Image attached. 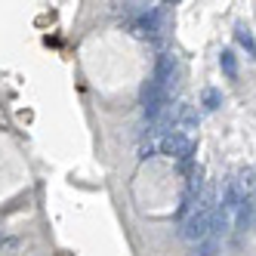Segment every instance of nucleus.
Returning <instances> with one entry per match:
<instances>
[{"mask_svg": "<svg viewBox=\"0 0 256 256\" xmlns=\"http://www.w3.org/2000/svg\"><path fill=\"white\" fill-rule=\"evenodd\" d=\"M173 78H176V62H173L170 52H160V56H158V65H154V78H152V80H154L160 90H170Z\"/></svg>", "mask_w": 256, "mask_h": 256, "instance_id": "obj_4", "label": "nucleus"}, {"mask_svg": "<svg viewBox=\"0 0 256 256\" xmlns=\"http://www.w3.org/2000/svg\"><path fill=\"white\" fill-rule=\"evenodd\" d=\"M234 38H238V44H241V46L250 52V56H256V40H253V34H250L247 28H238V31H234Z\"/></svg>", "mask_w": 256, "mask_h": 256, "instance_id": "obj_9", "label": "nucleus"}, {"mask_svg": "<svg viewBox=\"0 0 256 256\" xmlns=\"http://www.w3.org/2000/svg\"><path fill=\"white\" fill-rule=\"evenodd\" d=\"M164 108H167V90H160L154 80H148L142 86V112L148 120H160Z\"/></svg>", "mask_w": 256, "mask_h": 256, "instance_id": "obj_1", "label": "nucleus"}, {"mask_svg": "<svg viewBox=\"0 0 256 256\" xmlns=\"http://www.w3.org/2000/svg\"><path fill=\"white\" fill-rule=\"evenodd\" d=\"M160 154H170L179 164L194 158V139H188L186 133H167L160 139Z\"/></svg>", "mask_w": 256, "mask_h": 256, "instance_id": "obj_2", "label": "nucleus"}, {"mask_svg": "<svg viewBox=\"0 0 256 256\" xmlns=\"http://www.w3.org/2000/svg\"><path fill=\"white\" fill-rule=\"evenodd\" d=\"M219 68H222V74H226L228 80L238 78V59H234L232 50H222V56H219Z\"/></svg>", "mask_w": 256, "mask_h": 256, "instance_id": "obj_6", "label": "nucleus"}, {"mask_svg": "<svg viewBox=\"0 0 256 256\" xmlns=\"http://www.w3.org/2000/svg\"><path fill=\"white\" fill-rule=\"evenodd\" d=\"M130 31L136 34V38H154V34L160 31V6L145 10L139 19H133L130 22Z\"/></svg>", "mask_w": 256, "mask_h": 256, "instance_id": "obj_3", "label": "nucleus"}, {"mask_svg": "<svg viewBox=\"0 0 256 256\" xmlns=\"http://www.w3.org/2000/svg\"><path fill=\"white\" fill-rule=\"evenodd\" d=\"M182 126H186V130H194V126H198V114L192 112V105H182L179 108V118H176Z\"/></svg>", "mask_w": 256, "mask_h": 256, "instance_id": "obj_8", "label": "nucleus"}, {"mask_svg": "<svg viewBox=\"0 0 256 256\" xmlns=\"http://www.w3.org/2000/svg\"><path fill=\"white\" fill-rule=\"evenodd\" d=\"M250 219H253V194H247L234 210V228L238 232H247L250 228Z\"/></svg>", "mask_w": 256, "mask_h": 256, "instance_id": "obj_5", "label": "nucleus"}, {"mask_svg": "<svg viewBox=\"0 0 256 256\" xmlns=\"http://www.w3.org/2000/svg\"><path fill=\"white\" fill-rule=\"evenodd\" d=\"M200 105H204L207 112H216V108L222 105V93H219L216 86H207L204 93H200Z\"/></svg>", "mask_w": 256, "mask_h": 256, "instance_id": "obj_7", "label": "nucleus"}, {"mask_svg": "<svg viewBox=\"0 0 256 256\" xmlns=\"http://www.w3.org/2000/svg\"><path fill=\"white\" fill-rule=\"evenodd\" d=\"M253 210H256V194H253Z\"/></svg>", "mask_w": 256, "mask_h": 256, "instance_id": "obj_11", "label": "nucleus"}, {"mask_svg": "<svg viewBox=\"0 0 256 256\" xmlns=\"http://www.w3.org/2000/svg\"><path fill=\"white\" fill-rule=\"evenodd\" d=\"M216 250H219V241H213V238H204V241L198 244V253L200 256H216Z\"/></svg>", "mask_w": 256, "mask_h": 256, "instance_id": "obj_10", "label": "nucleus"}]
</instances>
